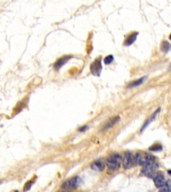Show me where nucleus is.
Returning a JSON list of instances; mask_svg holds the SVG:
<instances>
[{
	"label": "nucleus",
	"instance_id": "obj_21",
	"mask_svg": "<svg viewBox=\"0 0 171 192\" xmlns=\"http://www.w3.org/2000/svg\"><path fill=\"white\" fill-rule=\"evenodd\" d=\"M169 39H170V40H171V33H170V35H169Z\"/></svg>",
	"mask_w": 171,
	"mask_h": 192
},
{
	"label": "nucleus",
	"instance_id": "obj_9",
	"mask_svg": "<svg viewBox=\"0 0 171 192\" xmlns=\"http://www.w3.org/2000/svg\"><path fill=\"white\" fill-rule=\"evenodd\" d=\"M119 120H120L119 116H116V117H114L113 118H112V119L108 121L107 122L105 123V125L104 126L103 130L106 131V130H108V129H109L112 128L115 125V124H116L118 122Z\"/></svg>",
	"mask_w": 171,
	"mask_h": 192
},
{
	"label": "nucleus",
	"instance_id": "obj_12",
	"mask_svg": "<svg viewBox=\"0 0 171 192\" xmlns=\"http://www.w3.org/2000/svg\"><path fill=\"white\" fill-rule=\"evenodd\" d=\"M147 78V76H143V77L139 78V79H138V80H136L135 81H133V82L129 83L127 87H128V88H133V87H138L140 86V85H141L144 83V81L146 80Z\"/></svg>",
	"mask_w": 171,
	"mask_h": 192
},
{
	"label": "nucleus",
	"instance_id": "obj_18",
	"mask_svg": "<svg viewBox=\"0 0 171 192\" xmlns=\"http://www.w3.org/2000/svg\"><path fill=\"white\" fill-rule=\"evenodd\" d=\"M87 129H88V126H84L82 127V128H80L79 129V131H84L86 130Z\"/></svg>",
	"mask_w": 171,
	"mask_h": 192
},
{
	"label": "nucleus",
	"instance_id": "obj_14",
	"mask_svg": "<svg viewBox=\"0 0 171 192\" xmlns=\"http://www.w3.org/2000/svg\"><path fill=\"white\" fill-rule=\"evenodd\" d=\"M171 191V180L167 181L165 185L161 188L158 192H170Z\"/></svg>",
	"mask_w": 171,
	"mask_h": 192
},
{
	"label": "nucleus",
	"instance_id": "obj_7",
	"mask_svg": "<svg viewBox=\"0 0 171 192\" xmlns=\"http://www.w3.org/2000/svg\"><path fill=\"white\" fill-rule=\"evenodd\" d=\"M72 58V56L71 55H65L64 56V57L60 58L54 64V68L56 70L60 69L61 67H62L64 65H65L67 62L68 61V60H70V58Z\"/></svg>",
	"mask_w": 171,
	"mask_h": 192
},
{
	"label": "nucleus",
	"instance_id": "obj_3",
	"mask_svg": "<svg viewBox=\"0 0 171 192\" xmlns=\"http://www.w3.org/2000/svg\"><path fill=\"white\" fill-rule=\"evenodd\" d=\"M90 72L92 75L95 76H100L102 70V59L97 58L90 64Z\"/></svg>",
	"mask_w": 171,
	"mask_h": 192
},
{
	"label": "nucleus",
	"instance_id": "obj_6",
	"mask_svg": "<svg viewBox=\"0 0 171 192\" xmlns=\"http://www.w3.org/2000/svg\"><path fill=\"white\" fill-rule=\"evenodd\" d=\"M153 179L155 185L157 188H162L167 182L164 176L161 174H156L155 177H153Z\"/></svg>",
	"mask_w": 171,
	"mask_h": 192
},
{
	"label": "nucleus",
	"instance_id": "obj_5",
	"mask_svg": "<svg viewBox=\"0 0 171 192\" xmlns=\"http://www.w3.org/2000/svg\"><path fill=\"white\" fill-rule=\"evenodd\" d=\"M134 162V160L133 158V156H132V154L130 151H127L125 152L124 158H123V167L124 169H130L132 165H133V163Z\"/></svg>",
	"mask_w": 171,
	"mask_h": 192
},
{
	"label": "nucleus",
	"instance_id": "obj_22",
	"mask_svg": "<svg viewBox=\"0 0 171 192\" xmlns=\"http://www.w3.org/2000/svg\"><path fill=\"white\" fill-rule=\"evenodd\" d=\"M14 192H19V191H15Z\"/></svg>",
	"mask_w": 171,
	"mask_h": 192
},
{
	"label": "nucleus",
	"instance_id": "obj_8",
	"mask_svg": "<svg viewBox=\"0 0 171 192\" xmlns=\"http://www.w3.org/2000/svg\"><path fill=\"white\" fill-rule=\"evenodd\" d=\"M91 168L94 171H102L105 169V164L102 161L96 160L92 163Z\"/></svg>",
	"mask_w": 171,
	"mask_h": 192
},
{
	"label": "nucleus",
	"instance_id": "obj_13",
	"mask_svg": "<svg viewBox=\"0 0 171 192\" xmlns=\"http://www.w3.org/2000/svg\"><path fill=\"white\" fill-rule=\"evenodd\" d=\"M161 49L162 52L167 53L170 49V44L169 41L167 40H164L162 41L161 44Z\"/></svg>",
	"mask_w": 171,
	"mask_h": 192
},
{
	"label": "nucleus",
	"instance_id": "obj_1",
	"mask_svg": "<svg viewBox=\"0 0 171 192\" xmlns=\"http://www.w3.org/2000/svg\"><path fill=\"white\" fill-rule=\"evenodd\" d=\"M122 161V156L119 154H112L106 160V165L108 169L107 173L108 174H113L114 171L117 170L120 168Z\"/></svg>",
	"mask_w": 171,
	"mask_h": 192
},
{
	"label": "nucleus",
	"instance_id": "obj_20",
	"mask_svg": "<svg viewBox=\"0 0 171 192\" xmlns=\"http://www.w3.org/2000/svg\"><path fill=\"white\" fill-rule=\"evenodd\" d=\"M59 192H70V191H59Z\"/></svg>",
	"mask_w": 171,
	"mask_h": 192
},
{
	"label": "nucleus",
	"instance_id": "obj_19",
	"mask_svg": "<svg viewBox=\"0 0 171 192\" xmlns=\"http://www.w3.org/2000/svg\"><path fill=\"white\" fill-rule=\"evenodd\" d=\"M168 173L171 175V170H168Z\"/></svg>",
	"mask_w": 171,
	"mask_h": 192
},
{
	"label": "nucleus",
	"instance_id": "obj_11",
	"mask_svg": "<svg viewBox=\"0 0 171 192\" xmlns=\"http://www.w3.org/2000/svg\"><path fill=\"white\" fill-rule=\"evenodd\" d=\"M160 112H161V108H158V109H157L156 111L153 113V114H152V115H151V116L149 117V119H148L147 121H146V122L144 123V125H143V126L142 127V128H141V131H143L144 130V129L147 128V127L148 126V125H149V124L152 122V121L155 120L156 119V117L157 116V115H158Z\"/></svg>",
	"mask_w": 171,
	"mask_h": 192
},
{
	"label": "nucleus",
	"instance_id": "obj_16",
	"mask_svg": "<svg viewBox=\"0 0 171 192\" xmlns=\"http://www.w3.org/2000/svg\"><path fill=\"white\" fill-rule=\"evenodd\" d=\"M34 179H32V180H30L28 182H27L26 184H25L24 187V191H27L28 190H30L31 188H32V186L33 185V183H34Z\"/></svg>",
	"mask_w": 171,
	"mask_h": 192
},
{
	"label": "nucleus",
	"instance_id": "obj_10",
	"mask_svg": "<svg viewBox=\"0 0 171 192\" xmlns=\"http://www.w3.org/2000/svg\"><path fill=\"white\" fill-rule=\"evenodd\" d=\"M138 35V32H137L132 33L131 34L129 35L127 38V39H125V41L124 42V46H130V45L133 44V43H134V41H136Z\"/></svg>",
	"mask_w": 171,
	"mask_h": 192
},
{
	"label": "nucleus",
	"instance_id": "obj_4",
	"mask_svg": "<svg viewBox=\"0 0 171 192\" xmlns=\"http://www.w3.org/2000/svg\"><path fill=\"white\" fill-rule=\"evenodd\" d=\"M81 182V179L79 177H74L72 178L66 180L63 183L61 187L66 189V190H70V189H75L78 187Z\"/></svg>",
	"mask_w": 171,
	"mask_h": 192
},
{
	"label": "nucleus",
	"instance_id": "obj_23",
	"mask_svg": "<svg viewBox=\"0 0 171 192\" xmlns=\"http://www.w3.org/2000/svg\"><path fill=\"white\" fill-rule=\"evenodd\" d=\"M170 69H171V66H170Z\"/></svg>",
	"mask_w": 171,
	"mask_h": 192
},
{
	"label": "nucleus",
	"instance_id": "obj_15",
	"mask_svg": "<svg viewBox=\"0 0 171 192\" xmlns=\"http://www.w3.org/2000/svg\"><path fill=\"white\" fill-rule=\"evenodd\" d=\"M148 149L151 151H155V152L161 151L162 150V146L161 144L160 143H155L151 145L150 148H148Z\"/></svg>",
	"mask_w": 171,
	"mask_h": 192
},
{
	"label": "nucleus",
	"instance_id": "obj_2",
	"mask_svg": "<svg viewBox=\"0 0 171 192\" xmlns=\"http://www.w3.org/2000/svg\"><path fill=\"white\" fill-rule=\"evenodd\" d=\"M134 162L137 164L142 165L143 167L147 165H152L156 163L155 157L148 154H137L135 158H134Z\"/></svg>",
	"mask_w": 171,
	"mask_h": 192
},
{
	"label": "nucleus",
	"instance_id": "obj_17",
	"mask_svg": "<svg viewBox=\"0 0 171 192\" xmlns=\"http://www.w3.org/2000/svg\"><path fill=\"white\" fill-rule=\"evenodd\" d=\"M114 61V56L113 55H109L104 59V62L106 65H110Z\"/></svg>",
	"mask_w": 171,
	"mask_h": 192
}]
</instances>
